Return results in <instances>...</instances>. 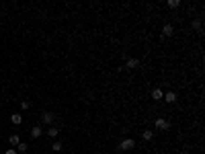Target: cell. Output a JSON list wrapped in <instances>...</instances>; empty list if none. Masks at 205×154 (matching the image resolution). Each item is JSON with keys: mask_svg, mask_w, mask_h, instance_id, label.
<instances>
[{"mask_svg": "<svg viewBox=\"0 0 205 154\" xmlns=\"http://www.w3.org/2000/svg\"><path fill=\"white\" fill-rule=\"evenodd\" d=\"M41 119H43V123H53L55 115H53V113H43V115H41Z\"/></svg>", "mask_w": 205, "mask_h": 154, "instance_id": "obj_3", "label": "cell"}, {"mask_svg": "<svg viewBox=\"0 0 205 154\" xmlns=\"http://www.w3.org/2000/svg\"><path fill=\"white\" fill-rule=\"evenodd\" d=\"M164 101H166V103H174V101H176V95H174V93H166V95H164Z\"/></svg>", "mask_w": 205, "mask_h": 154, "instance_id": "obj_8", "label": "cell"}, {"mask_svg": "<svg viewBox=\"0 0 205 154\" xmlns=\"http://www.w3.org/2000/svg\"><path fill=\"white\" fill-rule=\"evenodd\" d=\"M41 134H43V129H41L39 125H35V127H33V129H31V136H33V138H39Z\"/></svg>", "mask_w": 205, "mask_h": 154, "instance_id": "obj_9", "label": "cell"}, {"mask_svg": "<svg viewBox=\"0 0 205 154\" xmlns=\"http://www.w3.org/2000/svg\"><path fill=\"white\" fill-rule=\"evenodd\" d=\"M172 31H174V29H172V25H164V27H162V35H166V37H170V35H172Z\"/></svg>", "mask_w": 205, "mask_h": 154, "instance_id": "obj_6", "label": "cell"}, {"mask_svg": "<svg viewBox=\"0 0 205 154\" xmlns=\"http://www.w3.org/2000/svg\"><path fill=\"white\" fill-rule=\"evenodd\" d=\"M8 142H10V146H19V144H21V138H19L17 134H12V136L8 138Z\"/></svg>", "mask_w": 205, "mask_h": 154, "instance_id": "obj_5", "label": "cell"}, {"mask_svg": "<svg viewBox=\"0 0 205 154\" xmlns=\"http://www.w3.org/2000/svg\"><path fill=\"white\" fill-rule=\"evenodd\" d=\"M152 99H154V101H160V99H164V93L160 88H154V90H152Z\"/></svg>", "mask_w": 205, "mask_h": 154, "instance_id": "obj_2", "label": "cell"}, {"mask_svg": "<svg viewBox=\"0 0 205 154\" xmlns=\"http://www.w3.org/2000/svg\"><path fill=\"white\" fill-rule=\"evenodd\" d=\"M156 127L158 129H168V121L166 119H156Z\"/></svg>", "mask_w": 205, "mask_h": 154, "instance_id": "obj_4", "label": "cell"}, {"mask_svg": "<svg viewBox=\"0 0 205 154\" xmlns=\"http://www.w3.org/2000/svg\"><path fill=\"white\" fill-rule=\"evenodd\" d=\"M6 154H19V152H17L14 148H8V150H6Z\"/></svg>", "mask_w": 205, "mask_h": 154, "instance_id": "obj_16", "label": "cell"}, {"mask_svg": "<svg viewBox=\"0 0 205 154\" xmlns=\"http://www.w3.org/2000/svg\"><path fill=\"white\" fill-rule=\"evenodd\" d=\"M51 150H53V152H60V150H62V144H60V142H55V144L51 146Z\"/></svg>", "mask_w": 205, "mask_h": 154, "instance_id": "obj_15", "label": "cell"}, {"mask_svg": "<svg viewBox=\"0 0 205 154\" xmlns=\"http://www.w3.org/2000/svg\"><path fill=\"white\" fill-rule=\"evenodd\" d=\"M58 134H60V129H58V127H53V125H51V127L47 129V136H51V138H55Z\"/></svg>", "mask_w": 205, "mask_h": 154, "instance_id": "obj_10", "label": "cell"}, {"mask_svg": "<svg viewBox=\"0 0 205 154\" xmlns=\"http://www.w3.org/2000/svg\"><path fill=\"white\" fill-rule=\"evenodd\" d=\"M133 146H135V142H133L131 138H127V140H123L121 144H119V148H121V150H131Z\"/></svg>", "mask_w": 205, "mask_h": 154, "instance_id": "obj_1", "label": "cell"}, {"mask_svg": "<svg viewBox=\"0 0 205 154\" xmlns=\"http://www.w3.org/2000/svg\"><path fill=\"white\" fill-rule=\"evenodd\" d=\"M137 64H140V62H137L135 58H129V60L125 62V66H127V68H137Z\"/></svg>", "mask_w": 205, "mask_h": 154, "instance_id": "obj_7", "label": "cell"}, {"mask_svg": "<svg viewBox=\"0 0 205 154\" xmlns=\"http://www.w3.org/2000/svg\"><path fill=\"white\" fill-rule=\"evenodd\" d=\"M178 4H181V2H178V0H168V6H170V8H176V6H178Z\"/></svg>", "mask_w": 205, "mask_h": 154, "instance_id": "obj_14", "label": "cell"}, {"mask_svg": "<svg viewBox=\"0 0 205 154\" xmlns=\"http://www.w3.org/2000/svg\"><path fill=\"white\" fill-rule=\"evenodd\" d=\"M10 121H12L14 125H19V123L23 121V117H21V115H10Z\"/></svg>", "mask_w": 205, "mask_h": 154, "instance_id": "obj_11", "label": "cell"}, {"mask_svg": "<svg viewBox=\"0 0 205 154\" xmlns=\"http://www.w3.org/2000/svg\"><path fill=\"white\" fill-rule=\"evenodd\" d=\"M27 150H29V146H27V144H23V142L17 146V152H27Z\"/></svg>", "mask_w": 205, "mask_h": 154, "instance_id": "obj_12", "label": "cell"}, {"mask_svg": "<svg viewBox=\"0 0 205 154\" xmlns=\"http://www.w3.org/2000/svg\"><path fill=\"white\" fill-rule=\"evenodd\" d=\"M142 136H144V140H152V136H154V134L146 129V132H142Z\"/></svg>", "mask_w": 205, "mask_h": 154, "instance_id": "obj_13", "label": "cell"}]
</instances>
